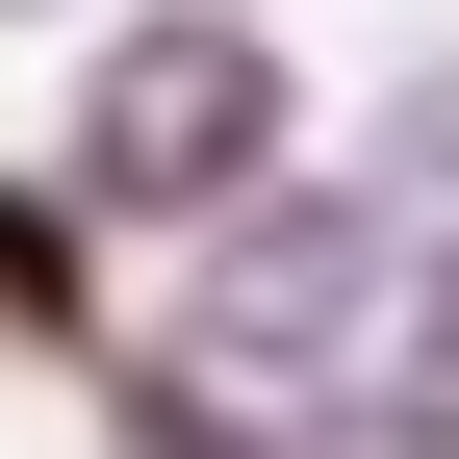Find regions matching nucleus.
Listing matches in <instances>:
<instances>
[{
	"instance_id": "obj_1",
	"label": "nucleus",
	"mask_w": 459,
	"mask_h": 459,
	"mask_svg": "<svg viewBox=\"0 0 459 459\" xmlns=\"http://www.w3.org/2000/svg\"><path fill=\"white\" fill-rule=\"evenodd\" d=\"M255 153H281V51H255V0H153V26L102 51V102H77V179L128 204V230H230V204H255Z\"/></svg>"
},
{
	"instance_id": "obj_4",
	"label": "nucleus",
	"mask_w": 459,
	"mask_h": 459,
	"mask_svg": "<svg viewBox=\"0 0 459 459\" xmlns=\"http://www.w3.org/2000/svg\"><path fill=\"white\" fill-rule=\"evenodd\" d=\"M51 281H77V255H51V230H26V204H0V307H51Z\"/></svg>"
},
{
	"instance_id": "obj_2",
	"label": "nucleus",
	"mask_w": 459,
	"mask_h": 459,
	"mask_svg": "<svg viewBox=\"0 0 459 459\" xmlns=\"http://www.w3.org/2000/svg\"><path fill=\"white\" fill-rule=\"evenodd\" d=\"M332 434H358V459H459V204H409V281H383Z\"/></svg>"
},
{
	"instance_id": "obj_3",
	"label": "nucleus",
	"mask_w": 459,
	"mask_h": 459,
	"mask_svg": "<svg viewBox=\"0 0 459 459\" xmlns=\"http://www.w3.org/2000/svg\"><path fill=\"white\" fill-rule=\"evenodd\" d=\"M383 179H409V204H459V77H409V128H383Z\"/></svg>"
}]
</instances>
